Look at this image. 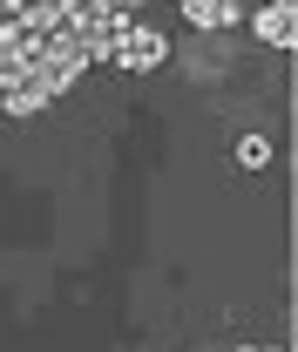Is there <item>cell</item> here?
I'll return each instance as SVG.
<instances>
[{
	"mask_svg": "<svg viewBox=\"0 0 298 352\" xmlns=\"http://www.w3.org/2000/svg\"><path fill=\"white\" fill-rule=\"evenodd\" d=\"M163 54H170V41H163V28H149V21H129V34L116 41V54H109V68H163Z\"/></svg>",
	"mask_w": 298,
	"mask_h": 352,
	"instance_id": "6da1fadb",
	"label": "cell"
},
{
	"mask_svg": "<svg viewBox=\"0 0 298 352\" xmlns=\"http://www.w3.org/2000/svg\"><path fill=\"white\" fill-rule=\"evenodd\" d=\"M251 34L264 47H285V54H292V41H298V7H292V0H264V7H251Z\"/></svg>",
	"mask_w": 298,
	"mask_h": 352,
	"instance_id": "7a4b0ae2",
	"label": "cell"
},
{
	"mask_svg": "<svg viewBox=\"0 0 298 352\" xmlns=\"http://www.w3.org/2000/svg\"><path fill=\"white\" fill-rule=\"evenodd\" d=\"M183 14H190V28H204V34H217V28L244 21V0H183Z\"/></svg>",
	"mask_w": 298,
	"mask_h": 352,
	"instance_id": "3957f363",
	"label": "cell"
},
{
	"mask_svg": "<svg viewBox=\"0 0 298 352\" xmlns=\"http://www.w3.org/2000/svg\"><path fill=\"white\" fill-rule=\"evenodd\" d=\"M34 54V34L21 28V21H0V68L7 75H21V61Z\"/></svg>",
	"mask_w": 298,
	"mask_h": 352,
	"instance_id": "277c9868",
	"label": "cell"
},
{
	"mask_svg": "<svg viewBox=\"0 0 298 352\" xmlns=\"http://www.w3.org/2000/svg\"><path fill=\"white\" fill-rule=\"evenodd\" d=\"M0 102H7V116H41V109H47V95H41L34 82H7Z\"/></svg>",
	"mask_w": 298,
	"mask_h": 352,
	"instance_id": "5b68a950",
	"label": "cell"
},
{
	"mask_svg": "<svg viewBox=\"0 0 298 352\" xmlns=\"http://www.w3.org/2000/svg\"><path fill=\"white\" fill-rule=\"evenodd\" d=\"M237 163H244V170H264V163H271V142H264V135H244V142H237Z\"/></svg>",
	"mask_w": 298,
	"mask_h": 352,
	"instance_id": "8992f818",
	"label": "cell"
},
{
	"mask_svg": "<svg viewBox=\"0 0 298 352\" xmlns=\"http://www.w3.org/2000/svg\"><path fill=\"white\" fill-rule=\"evenodd\" d=\"M14 7H21V0H0V21H14Z\"/></svg>",
	"mask_w": 298,
	"mask_h": 352,
	"instance_id": "52a82bcc",
	"label": "cell"
},
{
	"mask_svg": "<svg viewBox=\"0 0 298 352\" xmlns=\"http://www.w3.org/2000/svg\"><path fill=\"white\" fill-rule=\"evenodd\" d=\"M7 82H14V75H7V68H0V95H7Z\"/></svg>",
	"mask_w": 298,
	"mask_h": 352,
	"instance_id": "ba28073f",
	"label": "cell"
}]
</instances>
